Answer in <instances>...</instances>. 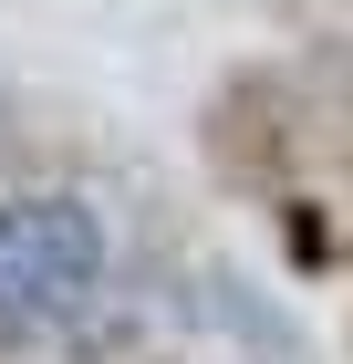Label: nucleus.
<instances>
[{
  "instance_id": "1",
  "label": "nucleus",
  "mask_w": 353,
  "mask_h": 364,
  "mask_svg": "<svg viewBox=\"0 0 353 364\" xmlns=\"http://www.w3.org/2000/svg\"><path fill=\"white\" fill-rule=\"evenodd\" d=\"M104 291V219L83 198H0V343H42Z\"/></svg>"
},
{
  "instance_id": "2",
  "label": "nucleus",
  "mask_w": 353,
  "mask_h": 364,
  "mask_svg": "<svg viewBox=\"0 0 353 364\" xmlns=\"http://www.w3.org/2000/svg\"><path fill=\"white\" fill-rule=\"evenodd\" d=\"M291 105H281V84L271 73H239V84H218V105H208V156H218V177H239V188H281L291 177Z\"/></svg>"
}]
</instances>
